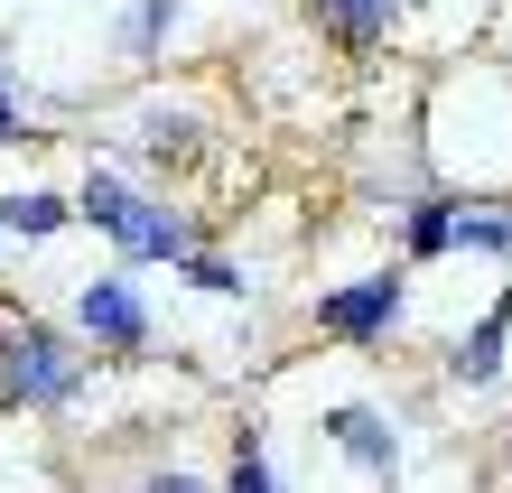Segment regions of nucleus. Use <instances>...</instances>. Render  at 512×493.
Listing matches in <instances>:
<instances>
[{
	"instance_id": "5",
	"label": "nucleus",
	"mask_w": 512,
	"mask_h": 493,
	"mask_svg": "<svg viewBox=\"0 0 512 493\" xmlns=\"http://www.w3.org/2000/svg\"><path fill=\"white\" fill-rule=\"evenodd\" d=\"M317 438L336 447L364 484H391V475H401V419H391L382 400H336V410H317Z\"/></svg>"
},
{
	"instance_id": "1",
	"label": "nucleus",
	"mask_w": 512,
	"mask_h": 493,
	"mask_svg": "<svg viewBox=\"0 0 512 493\" xmlns=\"http://www.w3.org/2000/svg\"><path fill=\"white\" fill-rule=\"evenodd\" d=\"M75 224H94L112 252L140 261V270H149V261L187 270V252L205 242V233H196V214H187V205H168L159 187H140L122 159H94V168L75 177Z\"/></svg>"
},
{
	"instance_id": "4",
	"label": "nucleus",
	"mask_w": 512,
	"mask_h": 493,
	"mask_svg": "<svg viewBox=\"0 0 512 493\" xmlns=\"http://www.w3.org/2000/svg\"><path fill=\"white\" fill-rule=\"evenodd\" d=\"M75 335L94 354H149V298L122 270H94V280H75Z\"/></svg>"
},
{
	"instance_id": "10",
	"label": "nucleus",
	"mask_w": 512,
	"mask_h": 493,
	"mask_svg": "<svg viewBox=\"0 0 512 493\" xmlns=\"http://www.w3.org/2000/svg\"><path fill=\"white\" fill-rule=\"evenodd\" d=\"M447 261H494V270H512V196H457Z\"/></svg>"
},
{
	"instance_id": "6",
	"label": "nucleus",
	"mask_w": 512,
	"mask_h": 493,
	"mask_svg": "<svg viewBox=\"0 0 512 493\" xmlns=\"http://www.w3.org/2000/svg\"><path fill=\"white\" fill-rule=\"evenodd\" d=\"M503 354H512V270H503L494 307H475V317L457 326V345H447V382H457V391H494L503 382Z\"/></svg>"
},
{
	"instance_id": "17",
	"label": "nucleus",
	"mask_w": 512,
	"mask_h": 493,
	"mask_svg": "<svg viewBox=\"0 0 512 493\" xmlns=\"http://www.w3.org/2000/svg\"><path fill=\"white\" fill-rule=\"evenodd\" d=\"M0 261H10V233H0Z\"/></svg>"
},
{
	"instance_id": "12",
	"label": "nucleus",
	"mask_w": 512,
	"mask_h": 493,
	"mask_svg": "<svg viewBox=\"0 0 512 493\" xmlns=\"http://www.w3.org/2000/svg\"><path fill=\"white\" fill-rule=\"evenodd\" d=\"M177 19H187V0H131L122 10V56L131 66H159L168 38H177Z\"/></svg>"
},
{
	"instance_id": "16",
	"label": "nucleus",
	"mask_w": 512,
	"mask_h": 493,
	"mask_svg": "<svg viewBox=\"0 0 512 493\" xmlns=\"http://www.w3.org/2000/svg\"><path fill=\"white\" fill-rule=\"evenodd\" d=\"M10 140H28V103H19V84L0 75V149H10Z\"/></svg>"
},
{
	"instance_id": "15",
	"label": "nucleus",
	"mask_w": 512,
	"mask_h": 493,
	"mask_svg": "<svg viewBox=\"0 0 512 493\" xmlns=\"http://www.w3.org/2000/svg\"><path fill=\"white\" fill-rule=\"evenodd\" d=\"M122 493H224V484H205L196 466H149L140 484H122Z\"/></svg>"
},
{
	"instance_id": "9",
	"label": "nucleus",
	"mask_w": 512,
	"mask_h": 493,
	"mask_svg": "<svg viewBox=\"0 0 512 493\" xmlns=\"http://www.w3.org/2000/svg\"><path fill=\"white\" fill-rule=\"evenodd\" d=\"M457 196H466V187H447V177H429L419 196H401V261H410V270L447 261V233H457Z\"/></svg>"
},
{
	"instance_id": "7",
	"label": "nucleus",
	"mask_w": 512,
	"mask_h": 493,
	"mask_svg": "<svg viewBox=\"0 0 512 493\" xmlns=\"http://www.w3.org/2000/svg\"><path fill=\"white\" fill-rule=\"evenodd\" d=\"M308 10H317V28H326L345 56H382V47L419 19V0H308Z\"/></svg>"
},
{
	"instance_id": "8",
	"label": "nucleus",
	"mask_w": 512,
	"mask_h": 493,
	"mask_svg": "<svg viewBox=\"0 0 512 493\" xmlns=\"http://www.w3.org/2000/svg\"><path fill=\"white\" fill-rule=\"evenodd\" d=\"M131 140H140V159H149V168H196V159H205V121L177 103V94H140Z\"/></svg>"
},
{
	"instance_id": "11",
	"label": "nucleus",
	"mask_w": 512,
	"mask_h": 493,
	"mask_svg": "<svg viewBox=\"0 0 512 493\" xmlns=\"http://www.w3.org/2000/svg\"><path fill=\"white\" fill-rule=\"evenodd\" d=\"M66 224H75V196H56V187H10V196H0V233L28 242V252H38V242H56Z\"/></svg>"
},
{
	"instance_id": "14",
	"label": "nucleus",
	"mask_w": 512,
	"mask_h": 493,
	"mask_svg": "<svg viewBox=\"0 0 512 493\" xmlns=\"http://www.w3.org/2000/svg\"><path fill=\"white\" fill-rule=\"evenodd\" d=\"M177 280H187V289H205V298H243V289H252V270L233 261V252H205V242H196Z\"/></svg>"
},
{
	"instance_id": "3",
	"label": "nucleus",
	"mask_w": 512,
	"mask_h": 493,
	"mask_svg": "<svg viewBox=\"0 0 512 493\" xmlns=\"http://www.w3.org/2000/svg\"><path fill=\"white\" fill-rule=\"evenodd\" d=\"M410 280H419L410 261H382V270H364V280H336V289L308 298V326L326 335V345H345V354H382L391 335L410 326Z\"/></svg>"
},
{
	"instance_id": "2",
	"label": "nucleus",
	"mask_w": 512,
	"mask_h": 493,
	"mask_svg": "<svg viewBox=\"0 0 512 493\" xmlns=\"http://www.w3.org/2000/svg\"><path fill=\"white\" fill-rule=\"evenodd\" d=\"M94 363H84V335L28 317V307H0V410H75Z\"/></svg>"
},
{
	"instance_id": "13",
	"label": "nucleus",
	"mask_w": 512,
	"mask_h": 493,
	"mask_svg": "<svg viewBox=\"0 0 512 493\" xmlns=\"http://www.w3.org/2000/svg\"><path fill=\"white\" fill-rule=\"evenodd\" d=\"M224 493H289L280 456L261 447V428H243V438H233V456H224Z\"/></svg>"
}]
</instances>
